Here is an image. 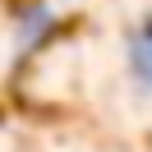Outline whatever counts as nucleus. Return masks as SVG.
<instances>
[{
	"label": "nucleus",
	"mask_w": 152,
	"mask_h": 152,
	"mask_svg": "<svg viewBox=\"0 0 152 152\" xmlns=\"http://www.w3.org/2000/svg\"><path fill=\"white\" fill-rule=\"evenodd\" d=\"M129 69L143 88H152V23L129 37Z\"/></svg>",
	"instance_id": "nucleus-1"
}]
</instances>
